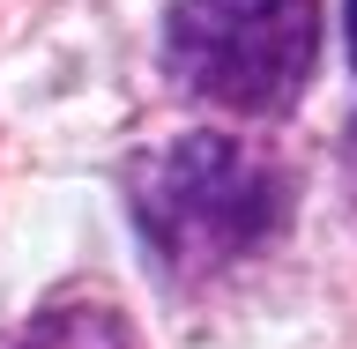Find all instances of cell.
Masks as SVG:
<instances>
[{"label": "cell", "instance_id": "2", "mask_svg": "<svg viewBox=\"0 0 357 349\" xmlns=\"http://www.w3.org/2000/svg\"><path fill=\"white\" fill-rule=\"evenodd\" d=\"M164 67L186 97L231 119H275L320 67V0H178Z\"/></svg>", "mask_w": 357, "mask_h": 349}, {"label": "cell", "instance_id": "4", "mask_svg": "<svg viewBox=\"0 0 357 349\" xmlns=\"http://www.w3.org/2000/svg\"><path fill=\"white\" fill-rule=\"evenodd\" d=\"M350 60H357V0H350Z\"/></svg>", "mask_w": 357, "mask_h": 349}, {"label": "cell", "instance_id": "1", "mask_svg": "<svg viewBox=\"0 0 357 349\" xmlns=\"http://www.w3.org/2000/svg\"><path fill=\"white\" fill-rule=\"evenodd\" d=\"M127 216L172 283H216L283 238L290 171L245 134H178L127 164Z\"/></svg>", "mask_w": 357, "mask_h": 349}, {"label": "cell", "instance_id": "3", "mask_svg": "<svg viewBox=\"0 0 357 349\" xmlns=\"http://www.w3.org/2000/svg\"><path fill=\"white\" fill-rule=\"evenodd\" d=\"M8 349H142V342H134V327L112 305H97V297H60V305H45Z\"/></svg>", "mask_w": 357, "mask_h": 349}, {"label": "cell", "instance_id": "5", "mask_svg": "<svg viewBox=\"0 0 357 349\" xmlns=\"http://www.w3.org/2000/svg\"><path fill=\"white\" fill-rule=\"evenodd\" d=\"M350 149H357V134H350Z\"/></svg>", "mask_w": 357, "mask_h": 349}]
</instances>
